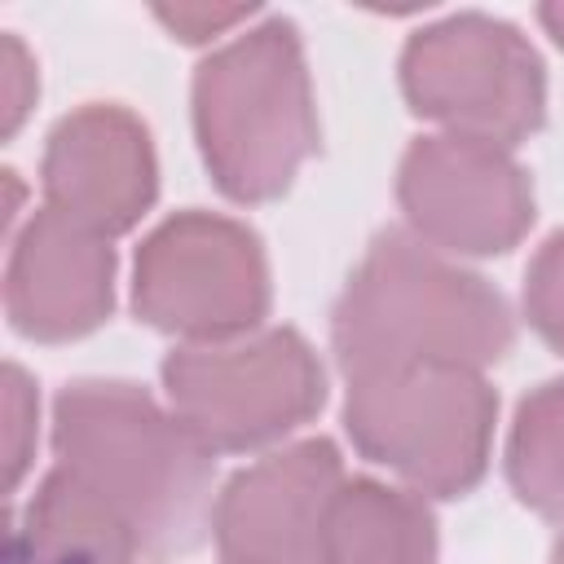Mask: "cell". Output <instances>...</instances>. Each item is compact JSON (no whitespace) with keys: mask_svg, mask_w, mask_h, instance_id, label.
<instances>
[{"mask_svg":"<svg viewBox=\"0 0 564 564\" xmlns=\"http://www.w3.org/2000/svg\"><path fill=\"white\" fill-rule=\"evenodd\" d=\"M494 392L480 370L370 366L348 375L344 423L352 445L423 494H467L485 476Z\"/></svg>","mask_w":564,"mask_h":564,"instance_id":"277c9868","label":"cell"},{"mask_svg":"<svg viewBox=\"0 0 564 564\" xmlns=\"http://www.w3.org/2000/svg\"><path fill=\"white\" fill-rule=\"evenodd\" d=\"M0 79H4V132L13 137L22 115L35 101V62H31V53L22 48L18 35L0 40Z\"/></svg>","mask_w":564,"mask_h":564,"instance_id":"e0dca14e","label":"cell"},{"mask_svg":"<svg viewBox=\"0 0 564 564\" xmlns=\"http://www.w3.org/2000/svg\"><path fill=\"white\" fill-rule=\"evenodd\" d=\"M115 304V251L110 238L62 216L40 212L9 260L4 308L9 322L44 344L79 339L110 317Z\"/></svg>","mask_w":564,"mask_h":564,"instance_id":"8fae6325","label":"cell"},{"mask_svg":"<svg viewBox=\"0 0 564 564\" xmlns=\"http://www.w3.org/2000/svg\"><path fill=\"white\" fill-rule=\"evenodd\" d=\"M401 84L419 115L454 137L516 145L542 123L546 79L529 40L485 13H458L405 44Z\"/></svg>","mask_w":564,"mask_h":564,"instance_id":"8992f818","label":"cell"},{"mask_svg":"<svg viewBox=\"0 0 564 564\" xmlns=\"http://www.w3.org/2000/svg\"><path fill=\"white\" fill-rule=\"evenodd\" d=\"M330 335L344 375L370 366L485 370L511 348V313L485 278L392 229L348 278Z\"/></svg>","mask_w":564,"mask_h":564,"instance_id":"7a4b0ae2","label":"cell"},{"mask_svg":"<svg viewBox=\"0 0 564 564\" xmlns=\"http://www.w3.org/2000/svg\"><path fill=\"white\" fill-rule=\"evenodd\" d=\"M344 467L330 441L286 445L242 467L216 498L225 564H326V524Z\"/></svg>","mask_w":564,"mask_h":564,"instance_id":"9c48e42d","label":"cell"},{"mask_svg":"<svg viewBox=\"0 0 564 564\" xmlns=\"http://www.w3.org/2000/svg\"><path fill=\"white\" fill-rule=\"evenodd\" d=\"M194 128L216 185L238 203L278 198L317 150V115L295 26L273 18L194 75Z\"/></svg>","mask_w":564,"mask_h":564,"instance_id":"3957f363","label":"cell"},{"mask_svg":"<svg viewBox=\"0 0 564 564\" xmlns=\"http://www.w3.org/2000/svg\"><path fill=\"white\" fill-rule=\"evenodd\" d=\"M551 564H564V538H560V546H555V555H551Z\"/></svg>","mask_w":564,"mask_h":564,"instance_id":"ffe728a7","label":"cell"},{"mask_svg":"<svg viewBox=\"0 0 564 564\" xmlns=\"http://www.w3.org/2000/svg\"><path fill=\"white\" fill-rule=\"evenodd\" d=\"M48 207L97 229L123 234L154 198L150 132L123 106H84L66 115L44 150Z\"/></svg>","mask_w":564,"mask_h":564,"instance_id":"30bf717a","label":"cell"},{"mask_svg":"<svg viewBox=\"0 0 564 564\" xmlns=\"http://www.w3.org/2000/svg\"><path fill=\"white\" fill-rule=\"evenodd\" d=\"M247 4H172V9H159V22L189 40V44H203L212 35H225L234 22H247Z\"/></svg>","mask_w":564,"mask_h":564,"instance_id":"ac0fdd59","label":"cell"},{"mask_svg":"<svg viewBox=\"0 0 564 564\" xmlns=\"http://www.w3.org/2000/svg\"><path fill=\"white\" fill-rule=\"evenodd\" d=\"M401 212L419 242L458 256L511 251L533 220V189L524 167L489 141L419 137L397 176Z\"/></svg>","mask_w":564,"mask_h":564,"instance_id":"ba28073f","label":"cell"},{"mask_svg":"<svg viewBox=\"0 0 564 564\" xmlns=\"http://www.w3.org/2000/svg\"><path fill=\"white\" fill-rule=\"evenodd\" d=\"M538 18H542V26L555 35V44H564V0H560V4H542Z\"/></svg>","mask_w":564,"mask_h":564,"instance_id":"d6986e66","label":"cell"},{"mask_svg":"<svg viewBox=\"0 0 564 564\" xmlns=\"http://www.w3.org/2000/svg\"><path fill=\"white\" fill-rule=\"evenodd\" d=\"M137 313L194 344L238 339L269 308V269L260 238L225 216L181 212L137 251Z\"/></svg>","mask_w":564,"mask_h":564,"instance_id":"52a82bcc","label":"cell"},{"mask_svg":"<svg viewBox=\"0 0 564 564\" xmlns=\"http://www.w3.org/2000/svg\"><path fill=\"white\" fill-rule=\"evenodd\" d=\"M172 414L207 449H256L317 414L326 383L295 330L185 344L163 361Z\"/></svg>","mask_w":564,"mask_h":564,"instance_id":"5b68a950","label":"cell"},{"mask_svg":"<svg viewBox=\"0 0 564 564\" xmlns=\"http://www.w3.org/2000/svg\"><path fill=\"white\" fill-rule=\"evenodd\" d=\"M524 308L538 335L564 352V229L551 234L533 256L529 282H524Z\"/></svg>","mask_w":564,"mask_h":564,"instance_id":"9a60e30c","label":"cell"},{"mask_svg":"<svg viewBox=\"0 0 564 564\" xmlns=\"http://www.w3.org/2000/svg\"><path fill=\"white\" fill-rule=\"evenodd\" d=\"M326 564H436V520L405 489L344 480L326 524Z\"/></svg>","mask_w":564,"mask_h":564,"instance_id":"4fadbf2b","label":"cell"},{"mask_svg":"<svg viewBox=\"0 0 564 564\" xmlns=\"http://www.w3.org/2000/svg\"><path fill=\"white\" fill-rule=\"evenodd\" d=\"M507 476L524 507L564 520V379L520 401L507 441Z\"/></svg>","mask_w":564,"mask_h":564,"instance_id":"5bb4252c","label":"cell"},{"mask_svg":"<svg viewBox=\"0 0 564 564\" xmlns=\"http://www.w3.org/2000/svg\"><path fill=\"white\" fill-rule=\"evenodd\" d=\"M141 546L79 480L53 467L9 529V564H132Z\"/></svg>","mask_w":564,"mask_h":564,"instance_id":"7c38bea8","label":"cell"},{"mask_svg":"<svg viewBox=\"0 0 564 564\" xmlns=\"http://www.w3.org/2000/svg\"><path fill=\"white\" fill-rule=\"evenodd\" d=\"M57 467L106 502L132 542L185 551L212 520V449L150 392L119 379H79L53 405Z\"/></svg>","mask_w":564,"mask_h":564,"instance_id":"6da1fadb","label":"cell"},{"mask_svg":"<svg viewBox=\"0 0 564 564\" xmlns=\"http://www.w3.org/2000/svg\"><path fill=\"white\" fill-rule=\"evenodd\" d=\"M35 449V388L18 366L4 370V480L9 489L22 480Z\"/></svg>","mask_w":564,"mask_h":564,"instance_id":"2e32d148","label":"cell"}]
</instances>
